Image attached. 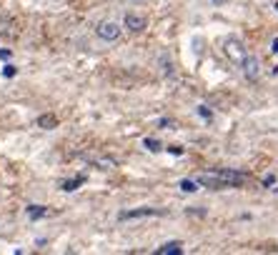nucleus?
<instances>
[{
  "label": "nucleus",
  "instance_id": "nucleus-1",
  "mask_svg": "<svg viewBox=\"0 0 278 255\" xmlns=\"http://www.w3.org/2000/svg\"><path fill=\"white\" fill-rule=\"evenodd\" d=\"M223 53H226V58H228L230 63H236V65H240V63L246 60V55H248L246 45H243L238 38H226V43H223Z\"/></svg>",
  "mask_w": 278,
  "mask_h": 255
},
{
  "label": "nucleus",
  "instance_id": "nucleus-2",
  "mask_svg": "<svg viewBox=\"0 0 278 255\" xmlns=\"http://www.w3.org/2000/svg\"><path fill=\"white\" fill-rule=\"evenodd\" d=\"M120 33H123V28H120L116 20H100V23L96 25V35H98L100 40H106V43H116V40L120 38Z\"/></svg>",
  "mask_w": 278,
  "mask_h": 255
},
{
  "label": "nucleus",
  "instance_id": "nucleus-3",
  "mask_svg": "<svg viewBox=\"0 0 278 255\" xmlns=\"http://www.w3.org/2000/svg\"><path fill=\"white\" fill-rule=\"evenodd\" d=\"M123 28H126L128 33H143V30L148 28V20H146L143 15H138V13H126Z\"/></svg>",
  "mask_w": 278,
  "mask_h": 255
},
{
  "label": "nucleus",
  "instance_id": "nucleus-4",
  "mask_svg": "<svg viewBox=\"0 0 278 255\" xmlns=\"http://www.w3.org/2000/svg\"><path fill=\"white\" fill-rule=\"evenodd\" d=\"M213 175H216L226 188H233V185H243V183H246V175L238 173V170H216Z\"/></svg>",
  "mask_w": 278,
  "mask_h": 255
},
{
  "label": "nucleus",
  "instance_id": "nucleus-5",
  "mask_svg": "<svg viewBox=\"0 0 278 255\" xmlns=\"http://www.w3.org/2000/svg\"><path fill=\"white\" fill-rule=\"evenodd\" d=\"M240 65H243V75H246L250 83H256V80H258V73H260V63H258V58L246 55V60H243Z\"/></svg>",
  "mask_w": 278,
  "mask_h": 255
},
{
  "label": "nucleus",
  "instance_id": "nucleus-6",
  "mask_svg": "<svg viewBox=\"0 0 278 255\" xmlns=\"http://www.w3.org/2000/svg\"><path fill=\"white\" fill-rule=\"evenodd\" d=\"M148 215H160V210L158 208H138V210H126L118 218L120 220H133V218H148Z\"/></svg>",
  "mask_w": 278,
  "mask_h": 255
},
{
  "label": "nucleus",
  "instance_id": "nucleus-7",
  "mask_svg": "<svg viewBox=\"0 0 278 255\" xmlns=\"http://www.w3.org/2000/svg\"><path fill=\"white\" fill-rule=\"evenodd\" d=\"M183 253V245L178 240H170V243H163L158 248V255H180Z\"/></svg>",
  "mask_w": 278,
  "mask_h": 255
},
{
  "label": "nucleus",
  "instance_id": "nucleus-8",
  "mask_svg": "<svg viewBox=\"0 0 278 255\" xmlns=\"http://www.w3.org/2000/svg\"><path fill=\"white\" fill-rule=\"evenodd\" d=\"M38 125L46 128V130H50V128L58 125V120H56V115H40V118H38Z\"/></svg>",
  "mask_w": 278,
  "mask_h": 255
},
{
  "label": "nucleus",
  "instance_id": "nucleus-9",
  "mask_svg": "<svg viewBox=\"0 0 278 255\" xmlns=\"http://www.w3.org/2000/svg\"><path fill=\"white\" fill-rule=\"evenodd\" d=\"M28 215H30L33 220H38V218L48 215V208H43V205H30V208H28Z\"/></svg>",
  "mask_w": 278,
  "mask_h": 255
},
{
  "label": "nucleus",
  "instance_id": "nucleus-10",
  "mask_svg": "<svg viewBox=\"0 0 278 255\" xmlns=\"http://www.w3.org/2000/svg\"><path fill=\"white\" fill-rule=\"evenodd\" d=\"M80 183H83V178H73V180H66V183H63V190H68V193H70V190H76V188H78Z\"/></svg>",
  "mask_w": 278,
  "mask_h": 255
},
{
  "label": "nucleus",
  "instance_id": "nucleus-11",
  "mask_svg": "<svg viewBox=\"0 0 278 255\" xmlns=\"http://www.w3.org/2000/svg\"><path fill=\"white\" fill-rule=\"evenodd\" d=\"M143 143H146V148H148V150H153V153H158V150L163 148V145H160L158 140H153V138H146Z\"/></svg>",
  "mask_w": 278,
  "mask_h": 255
},
{
  "label": "nucleus",
  "instance_id": "nucleus-12",
  "mask_svg": "<svg viewBox=\"0 0 278 255\" xmlns=\"http://www.w3.org/2000/svg\"><path fill=\"white\" fill-rule=\"evenodd\" d=\"M180 188H183L186 193H193V190L198 188V183H193V180H180Z\"/></svg>",
  "mask_w": 278,
  "mask_h": 255
},
{
  "label": "nucleus",
  "instance_id": "nucleus-13",
  "mask_svg": "<svg viewBox=\"0 0 278 255\" xmlns=\"http://www.w3.org/2000/svg\"><path fill=\"white\" fill-rule=\"evenodd\" d=\"M3 75H6V78H13V75H16V68H13V65H6Z\"/></svg>",
  "mask_w": 278,
  "mask_h": 255
},
{
  "label": "nucleus",
  "instance_id": "nucleus-14",
  "mask_svg": "<svg viewBox=\"0 0 278 255\" xmlns=\"http://www.w3.org/2000/svg\"><path fill=\"white\" fill-rule=\"evenodd\" d=\"M198 113H200V115H203V118H206V120H208V118H210V110H208V108H206V105H200V108H198Z\"/></svg>",
  "mask_w": 278,
  "mask_h": 255
},
{
  "label": "nucleus",
  "instance_id": "nucleus-15",
  "mask_svg": "<svg viewBox=\"0 0 278 255\" xmlns=\"http://www.w3.org/2000/svg\"><path fill=\"white\" fill-rule=\"evenodd\" d=\"M168 150H170L173 155H183V148H180V145H173V148H168Z\"/></svg>",
  "mask_w": 278,
  "mask_h": 255
},
{
  "label": "nucleus",
  "instance_id": "nucleus-16",
  "mask_svg": "<svg viewBox=\"0 0 278 255\" xmlns=\"http://www.w3.org/2000/svg\"><path fill=\"white\" fill-rule=\"evenodd\" d=\"M273 53H278V38L273 40Z\"/></svg>",
  "mask_w": 278,
  "mask_h": 255
},
{
  "label": "nucleus",
  "instance_id": "nucleus-17",
  "mask_svg": "<svg viewBox=\"0 0 278 255\" xmlns=\"http://www.w3.org/2000/svg\"><path fill=\"white\" fill-rule=\"evenodd\" d=\"M276 10H278V3H276Z\"/></svg>",
  "mask_w": 278,
  "mask_h": 255
}]
</instances>
